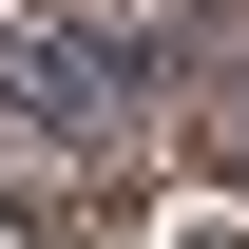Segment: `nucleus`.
Returning a JSON list of instances; mask_svg holds the SVG:
<instances>
[{"instance_id":"f257e3e1","label":"nucleus","mask_w":249,"mask_h":249,"mask_svg":"<svg viewBox=\"0 0 249 249\" xmlns=\"http://www.w3.org/2000/svg\"><path fill=\"white\" fill-rule=\"evenodd\" d=\"M0 96H19V115H115V58H96V38H0Z\"/></svg>"}]
</instances>
